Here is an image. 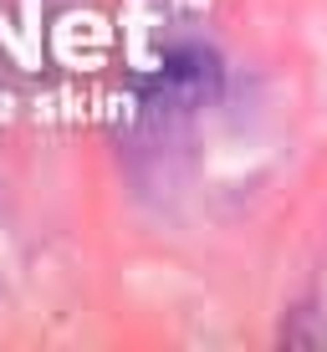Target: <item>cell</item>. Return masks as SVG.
<instances>
[]
</instances>
